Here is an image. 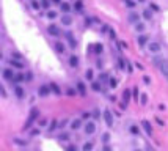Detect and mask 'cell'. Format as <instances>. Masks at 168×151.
<instances>
[{
	"mask_svg": "<svg viewBox=\"0 0 168 151\" xmlns=\"http://www.w3.org/2000/svg\"><path fill=\"white\" fill-rule=\"evenodd\" d=\"M130 132H132V134H138V128L137 126H130Z\"/></svg>",
	"mask_w": 168,
	"mask_h": 151,
	"instance_id": "c3c4849f",
	"label": "cell"
},
{
	"mask_svg": "<svg viewBox=\"0 0 168 151\" xmlns=\"http://www.w3.org/2000/svg\"><path fill=\"white\" fill-rule=\"evenodd\" d=\"M76 9H77V11H80V9H82V2H77V3H76Z\"/></svg>",
	"mask_w": 168,
	"mask_h": 151,
	"instance_id": "f5cc1de1",
	"label": "cell"
},
{
	"mask_svg": "<svg viewBox=\"0 0 168 151\" xmlns=\"http://www.w3.org/2000/svg\"><path fill=\"white\" fill-rule=\"evenodd\" d=\"M148 51L151 54H159L162 51V46H160V43H157V41H151L148 44Z\"/></svg>",
	"mask_w": 168,
	"mask_h": 151,
	"instance_id": "7a4b0ae2",
	"label": "cell"
},
{
	"mask_svg": "<svg viewBox=\"0 0 168 151\" xmlns=\"http://www.w3.org/2000/svg\"><path fill=\"white\" fill-rule=\"evenodd\" d=\"M50 2L53 3V5H61L63 2H61V0H50Z\"/></svg>",
	"mask_w": 168,
	"mask_h": 151,
	"instance_id": "11a10c76",
	"label": "cell"
},
{
	"mask_svg": "<svg viewBox=\"0 0 168 151\" xmlns=\"http://www.w3.org/2000/svg\"><path fill=\"white\" fill-rule=\"evenodd\" d=\"M116 83H118V82H116V79H115V77H110V80H108L110 88H115V87H116Z\"/></svg>",
	"mask_w": 168,
	"mask_h": 151,
	"instance_id": "d6a6232c",
	"label": "cell"
},
{
	"mask_svg": "<svg viewBox=\"0 0 168 151\" xmlns=\"http://www.w3.org/2000/svg\"><path fill=\"white\" fill-rule=\"evenodd\" d=\"M127 21H129L130 24H137V22H140V14L135 13V11H130V13L127 14Z\"/></svg>",
	"mask_w": 168,
	"mask_h": 151,
	"instance_id": "30bf717a",
	"label": "cell"
},
{
	"mask_svg": "<svg viewBox=\"0 0 168 151\" xmlns=\"http://www.w3.org/2000/svg\"><path fill=\"white\" fill-rule=\"evenodd\" d=\"M53 47H55V51H57L58 54H64V52H66V46H64L61 41H57L53 44Z\"/></svg>",
	"mask_w": 168,
	"mask_h": 151,
	"instance_id": "4fadbf2b",
	"label": "cell"
},
{
	"mask_svg": "<svg viewBox=\"0 0 168 151\" xmlns=\"http://www.w3.org/2000/svg\"><path fill=\"white\" fill-rule=\"evenodd\" d=\"M124 5H126L127 8H134V6L137 5V2H134V0H124Z\"/></svg>",
	"mask_w": 168,
	"mask_h": 151,
	"instance_id": "4dcf8cb0",
	"label": "cell"
},
{
	"mask_svg": "<svg viewBox=\"0 0 168 151\" xmlns=\"http://www.w3.org/2000/svg\"><path fill=\"white\" fill-rule=\"evenodd\" d=\"M137 43H138V46H145V44L148 43V36H146V35H142V33H140V35L137 36Z\"/></svg>",
	"mask_w": 168,
	"mask_h": 151,
	"instance_id": "d6986e66",
	"label": "cell"
},
{
	"mask_svg": "<svg viewBox=\"0 0 168 151\" xmlns=\"http://www.w3.org/2000/svg\"><path fill=\"white\" fill-rule=\"evenodd\" d=\"M135 30H137L138 33H142V32L145 30V25H143L142 22H137V24H135Z\"/></svg>",
	"mask_w": 168,
	"mask_h": 151,
	"instance_id": "f546056e",
	"label": "cell"
},
{
	"mask_svg": "<svg viewBox=\"0 0 168 151\" xmlns=\"http://www.w3.org/2000/svg\"><path fill=\"white\" fill-rule=\"evenodd\" d=\"M142 126H143V129L146 131V134H148V135H151V134H152V128H151V123H149V121L143 120V121H142Z\"/></svg>",
	"mask_w": 168,
	"mask_h": 151,
	"instance_id": "5bb4252c",
	"label": "cell"
},
{
	"mask_svg": "<svg viewBox=\"0 0 168 151\" xmlns=\"http://www.w3.org/2000/svg\"><path fill=\"white\" fill-rule=\"evenodd\" d=\"M96 68L102 69V60H97V61H96Z\"/></svg>",
	"mask_w": 168,
	"mask_h": 151,
	"instance_id": "f907efd6",
	"label": "cell"
},
{
	"mask_svg": "<svg viewBox=\"0 0 168 151\" xmlns=\"http://www.w3.org/2000/svg\"><path fill=\"white\" fill-rule=\"evenodd\" d=\"M83 129H85V132L88 135H93L96 132V124L93 121H88V123H85V126H83Z\"/></svg>",
	"mask_w": 168,
	"mask_h": 151,
	"instance_id": "52a82bcc",
	"label": "cell"
},
{
	"mask_svg": "<svg viewBox=\"0 0 168 151\" xmlns=\"http://www.w3.org/2000/svg\"><path fill=\"white\" fill-rule=\"evenodd\" d=\"M64 38H66V41L69 43V47H71V49H76L77 41L74 40V35H72L71 32H64Z\"/></svg>",
	"mask_w": 168,
	"mask_h": 151,
	"instance_id": "5b68a950",
	"label": "cell"
},
{
	"mask_svg": "<svg viewBox=\"0 0 168 151\" xmlns=\"http://www.w3.org/2000/svg\"><path fill=\"white\" fill-rule=\"evenodd\" d=\"M91 88H93V91H101V90H102L99 82H93V83H91Z\"/></svg>",
	"mask_w": 168,
	"mask_h": 151,
	"instance_id": "83f0119b",
	"label": "cell"
},
{
	"mask_svg": "<svg viewBox=\"0 0 168 151\" xmlns=\"http://www.w3.org/2000/svg\"><path fill=\"white\" fill-rule=\"evenodd\" d=\"M14 94H16L17 99H24L25 98V88H22V85L16 83L14 85Z\"/></svg>",
	"mask_w": 168,
	"mask_h": 151,
	"instance_id": "277c9868",
	"label": "cell"
},
{
	"mask_svg": "<svg viewBox=\"0 0 168 151\" xmlns=\"http://www.w3.org/2000/svg\"><path fill=\"white\" fill-rule=\"evenodd\" d=\"M60 8H61V11H63L64 14H69V11H71V5H69L68 2H63V3L60 5Z\"/></svg>",
	"mask_w": 168,
	"mask_h": 151,
	"instance_id": "ffe728a7",
	"label": "cell"
},
{
	"mask_svg": "<svg viewBox=\"0 0 168 151\" xmlns=\"http://www.w3.org/2000/svg\"><path fill=\"white\" fill-rule=\"evenodd\" d=\"M104 120H105L107 128H113V117H111L110 110H104Z\"/></svg>",
	"mask_w": 168,
	"mask_h": 151,
	"instance_id": "ba28073f",
	"label": "cell"
},
{
	"mask_svg": "<svg viewBox=\"0 0 168 151\" xmlns=\"http://www.w3.org/2000/svg\"><path fill=\"white\" fill-rule=\"evenodd\" d=\"M94 49H96V51H94L96 54H102V49H104V46L97 43V44H94Z\"/></svg>",
	"mask_w": 168,
	"mask_h": 151,
	"instance_id": "1f68e13d",
	"label": "cell"
},
{
	"mask_svg": "<svg viewBox=\"0 0 168 151\" xmlns=\"http://www.w3.org/2000/svg\"><path fill=\"white\" fill-rule=\"evenodd\" d=\"M41 5L43 8H49V0H41Z\"/></svg>",
	"mask_w": 168,
	"mask_h": 151,
	"instance_id": "7dc6e473",
	"label": "cell"
},
{
	"mask_svg": "<svg viewBox=\"0 0 168 151\" xmlns=\"http://www.w3.org/2000/svg\"><path fill=\"white\" fill-rule=\"evenodd\" d=\"M108 80H110V77H108V74H107V72H101V74H99V82L107 83Z\"/></svg>",
	"mask_w": 168,
	"mask_h": 151,
	"instance_id": "603a6c76",
	"label": "cell"
},
{
	"mask_svg": "<svg viewBox=\"0 0 168 151\" xmlns=\"http://www.w3.org/2000/svg\"><path fill=\"white\" fill-rule=\"evenodd\" d=\"M11 65V68H16V69H22L24 68V63H22V60H16V58H11L10 61H8Z\"/></svg>",
	"mask_w": 168,
	"mask_h": 151,
	"instance_id": "8fae6325",
	"label": "cell"
},
{
	"mask_svg": "<svg viewBox=\"0 0 168 151\" xmlns=\"http://www.w3.org/2000/svg\"><path fill=\"white\" fill-rule=\"evenodd\" d=\"M90 117H91L90 112H82V118H83V120H88Z\"/></svg>",
	"mask_w": 168,
	"mask_h": 151,
	"instance_id": "60d3db41",
	"label": "cell"
},
{
	"mask_svg": "<svg viewBox=\"0 0 168 151\" xmlns=\"http://www.w3.org/2000/svg\"><path fill=\"white\" fill-rule=\"evenodd\" d=\"M69 66L71 68H77L79 66V57L77 55H71L69 57Z\"/></svg>",
	"mask_w": 168,
	"mask_h": 151,
	"instance_id": "e0dca14e",
	"label": "cell"
},
{
	"mask_svg": "<svg viewBox=\"0 0 168 151\" xmlns=\"http://www.w3.org/2000/svg\"><path fill=\"white\" fill-rule=\"evenodd\" d=\"M91 24H93V19H90V17H87V19H85V27L88 28V27H91Z\"/></svg>",
	"mask_w": 168,
	"mask_h": 151,
	"instance_id": "b9f144b4",
	"label": "cell"
},
{
	"mask_svg": "<svg viewBox=\"0 0 168 151\" xmlns=\"http://www.w3.org/2000/svg\"><path fill=\"white\" fill-rule=\"evenodd\" d=\"M108 140H110V134H102V142H104V143H108Z\"/></svg>",
	"mask_w": 168,
	"mask_h": 151,
	"instance_id": "e575fe53",
	"label": "cell"
},
{
	"mask_svg": "<svg viewBox=\"0 0 168 151\" xmlns=\"http://www.w3.org/2000/svg\"><path fill=\"white\" fill-rule=\"evenodd\" d=\"M143 82H145L146 85H149V83H151V80H149V77H148V76H145V77H143Z\"/></svg>",
	"mask_w": 168,
	"mask_h": 151,
	"instance_id": "816d5d0a",
	"label": "cell"
},
{
	"mask_svg": "<svg viewBox=\"0 0 168 151\" xmlns=\"http://www.w3.org/2000/svg\"><path fill=\"white\" fill-rule=\"evenodd\" d=\"M30 6L35 9V11H39V8H41L43 5H41V2H38V0H32V2H30Z\"/></svg>",
	"mask_w": 168,
	"mask_h": 151,
	"instance_id": "7402d4cb",
	"label": "cell"
},
{
	"mask_svg": "<svg viewBox=\"0 0 168 151\" xmlns=\"http://www.w3.org/2000/svg\"><path fill=\"white\" fill-rule=\"evenodd\" d=\"M123 99H124V102H126V104L130 101V90H129V88H126V90H124V93H123Z\"/></svg>",
	"mask_w": 168,
	"mask_h": 151,
	"instance_id": "484cf974",
	"label": "cell"
},
{
	"mask_svg": "<svg viewBox=\"0 0 168 151\" xmlns=\"http://www.w3.org/2000/svg\"><path fill=\"white\" fill-rule=\"evenodd\" d=\"M93 146H94V143H93V142H87V143L83 145L82 151H91V149H93Z\"/></svg>",
	"mask_w": 168,
	"mask_h": 151,
	"instance_id": "4316f807",
	"label": "cell"
},
{
	"mask_svg": "<svg viewBox=\"0 0 168 151\" xmlns=\"http://www.w3.org/2000/svg\"><path fill=\"white\" fill-rule=\"evenodd\" d=\"M77 91L82 94V96H85V94H87V87H85V83H83V82H77Z\"/></svg>",
	"mask_w": 168,
	"mask_h": 151,
	"instance_id": "ac0fdd59",
	"label": "cell"
},
{
	"mask_svg": "<svg viewBox=\"0 0 168 151\" xmlns=\"http://www.w3.org/2000/svg\"><path fill=\"white\" fill-rule=\"evenodd\" d=\"M58 140H60V142H66V140H69V134L63 132V134H60V135H58Z\"/></svg>",
	"mask_w": 168,
	"mask_h": 151,
	"instance_id": "f1b7e54d",
	"label": "cell"
},
{
	"mask_svg": "<svg viewBox=\"0 0 168 151\" xmlns=\"http://www.w3.org/2000/svg\"><path fill=\"white\" fill-rule=\"evenodd\" d=\"M55 16H57V13H55V11H49V13H47V17H49V19H55Z\"/></svg>",
	"mask_w": 168,
	"mask_h": 151,
	"instance_id": "f6af8a7d",
	"label": "cell"
},
{
	"mask_svg": "<svg viewBox=\"0 0 168 151\" xmlns=\"http://www.w3.org/2000/svg\"><path fill=\"white\" fill-rule=\"evenodd\" d=\"M145 2V0H138V3H143Z\"/></svg>",
	"mask_w": 168,
	"mask_h": 151,
	"instance_id": "94428289",
	"label": "cell"
},
{
	"mask_svg": "<svg viewBox=\"0 0 168 151\" xmlns=\"http://www.w3.org/2000/svg\"><path fill=\"white\" fill-rule=\"evenodd\" d=\"M159 69H160V71H162V74L165 76V79L168 80V63H166L165 60H163V61H162L160 65H159Z\"/></svg>",
	"mask_w": 168,
	"mask_h": 151,
	"instance_id": "7c38bea8",
	"label": "cell"
},
{
	"mask_svg": "<svg viewBox=\"0 0 168 151\" xmlns=\"http://www.w3.org/2000/svg\"><path fill=\"white\" fill-rule=\"evenodd\" d=\"M132 94H134V99L138 102V90H137V87H134V88H132Z\"/></svg>",
	"mask_w": 168,
	"mask_h": 151,
	"instance_id": "d590c367",
	"label": "cell"
},
{
	"mask_svg": "<svg viewBox=\"0 0 168 151\" xmlns=\"http://www.w3.org/2000/svg\"><path fill=\"white\" fill-rule=\"evenodd\" d=\"M85 77H87L88 80H93V69H87V72H85Z\"/></svg>",
	"mask_w": 168,
	"mask_h": 151,
	"instance_id": "836d02e7",
	"label": "cell"
},
{
	"mask_svg": "<svg viewBox=\"0 0 168 151\" xmlns=\"http://www.w3.org/2000/svg\"><path fill=\"white\" fill-rule=\"evenodd\" d=\"M25 80L27 82H32L33 80V74L32 72H25Z\"/></svg>",
	"mask_w": 168,
	"mask_h": 151,
	"instance_id": "f35d334b",
	"label": "cell"
},
{
	"mask_svg": "<svg viewBox=\"0 0 168 151\" xmlns=\"http://www.w3.org/2000/svg\"><path fill=\"white\" fill-rule=\"evenodd\" d=\"M47 32H49V35H50V36H55V38L61 35L60 27H58V25H55V24H50V25L47 27Z\"/></svg>",
	"mask_w": 168,
	"mask_h": 151,
	"instance_id": "3957f363",
	"label": "cell"
},
{
	"mask_svg": "<svg viewBox=\"0 0 168 151\" xmlns=\"http://www.w3.org/2000/svg\"><path fill=\"white\" fill-rule=\"evenodd\" d=\"M142 16L146 19V21H151V19H152V13H151V9H145V11H142Z\"/></svg>",
	"mask_w": 168,
	"mask_h": 151,
	"instance_id": "d4e9b609",
	"label": "cell"
},
{
	"mask_svg": "<svg viewBox=\"0 0 168 151\" xmlns=\"http://www.w3.org/2000/svg\"><path fill=\"white\" fill-rule=\"evenodd\" d=\"M36 134H39V129H33L32 131V135H36Z\"/></svg>",
	"mask_w": 168,
	"mask_h": 151,
	"instance_id": "6f0895ef",
	"label": "cell"
},
{
	"mask_svg": "<svg viewBox=\"0 0 168 151\" xmlns=\"http://www.w3.org/2000/svg\"><path fill=\"white\" fill-rule=\"evenodd\" d=\"M68 124V120H63L61 123H60V128H63V126H66Z\"/></svg>",
	"mask_w": 168,
	"mask_h": 151,
	"instance_id": "9f6ffc18",
	"label": "cell"
},
{
	"mask_svg": "<svg viewBox=\"0 0 168 151\" xmlns=\"http://www.w3.org/2000/svg\"><path fill=\"white\" fill-rule=\"evenodd\" d=\"M39 117V110L38 109H32L30 110V117H29V120H27V123H25V126H24V131H27V129H30L32 128V124L35 123V120Z\"/></svg>",
	"mask_w": 168,
	"mask_h": 151,
	"instance_id": "6da1fadb",
	"label": "cell"
},
{
	"mask_svg": "<svg viewBox=\"0 0 168 151\" xmlns=\"http://www.w3.org/2000/svg\"><path fill=\"white\" fill-rule=\"evenodd\" d=\"M61 24L66 25V27H69V25L72 24V17H71L69 14H63V16H61Z\"/></svg>",
	"mask_w": 168,
	"mask_h": 151,
	"instance_id": "9a60e30c",
	"label": "cell"
},
{
	"mask_svg": "<svg viewBox=\"0 0 168 151\" xmlns=\"http://www.w3.org/2000/svg\"><path fill=\"white\" fill-rule=\"evenodd\" d=\"M66 151H77V148H76V145H71L66 148Z\"/></svg>",
	"mask_w": 168,
	"mask_h": 151,
	"instance_id": "681fc988",
	"label": "cell"
},
{
	"mask_svg": "<svg viewBox=\"0 0 168 151\" xmlns=\"http://www.w3.org/2000/svg\"><path fill=\"white\" fill-rule=\"evenodd\" d=\"M49 87H50L52 93H55V94H61V90H60V87H58V85L55 83V82H50V85H49Z\"/></svg>",
	"mask_w": 168,
	"mask_h": 151,
	"instance_id": "44dd1931",
	"label": "cell"
},
{
	"mask_svg": "<svg viewBox=\"0 0 168 151\" xmlns=\"http://www.w3.org/2000/svg\"><path fill=\"white\" fill-rule=\"evenodd\" d=\"M140 99H142V101H140L142 104H146V102H148V96H146V94H142V96H140Z\"/></svg>",
	"mask_w": 168,
	"mask_h": 151,
	"instance_id": "7bdbcfd3",
	"label": "cell"
},
{
	"mask_svg": "<svg viewBox=\"0 0 168 151\" xmlns=\"http://www.w3.org/2000/svg\"><path fill=\"white\" fill-rule=\"evenodd\" d=\"M0 91H2V96L6 98V91H5V87H0Z\"/></svg>",
	"mask_w": 168,
	"mask_h": 151,
	"instance_id": "db71d44e",
	"label": "cell"
},
{
	"mask_svg": "<svg viewBox=\"0 0 168 151\" xmlns=\"http://www.w3.org/2000/svg\"><path fill=\"white\" fill-rule=\"evenodd\" d=\"M25 80V74H22V72H19V74H16V77H14V83H21V82H24Z\"/></svg>",
	"mask_w": 168,
	"mask_h": 151,
	"instance_id": "cb8c5ba5",
	"label": "cell"
},
{
	"mask_svg": "<svg viewBox=\"0 0 168 151\" xmlns=\"http://www.w3.org/2000/svg\"><path fill=\"white\" fill-rule=\"evenodd\" d=\"M93 117H94V118H99V112L94 110V112H93Z\"/></svg>",
	"mask_w": 168,
	"mask_h": 151,
	"instance_id": "680465c9",
	"label": "cell"
},
{
	"mask_svg": "<svg viewBox=\"0 0 168 151\" xmlns=\"http://www.w3.org/2000/svg\"><path fill=\"white\" fill-rule=\"evenodd\" d=\"M108 33H110V38H111V40H115V38H116V33H115V30H113V28H110V30H108Z\"/></svg>",
	"mask_w": 168,
	"mask_h": 151,
	"instance_id": "ee69618b",
	"label": "cell"
},
{
	"mask_svg": "<svg viewBox=\"0 0 168 151\" xmlns=\"http://www.w3.org/2000/svg\"><path fill=\"white\" fill-rule=\"evenodd\" d=\"M102 151H111V148H110V146L105 143V146H104V149H102Z\"/></svg>",
	"mask_w": 168,
	"mask_h": 151,
	"instance_id": "91938a15",
	"label": "cell"
},
{
	"mask_svg": "<svg viewBox=\"0 0 168 151\" xmlns=\"http://www.w3.org/2000/svg\"><path fill=\"white\" fill-rule=\"evenodd\" d=\"M162 61H163V58H160V57H156V58L152 60V63H154L156 66H159V65H160Z\"/></svg>",
	"mask_w": 168,
	"mask_h": 151,
	"instance_id": "8d00e7d4",
	"label": "cell"
},
{
	"mask_svg": "<svg viewBox=\"0 0 168 151\" xmlns=\"http://www.w3.org/2000/svg\"><path fill=\"white\" fill-rule=\"evenodd\" d=\"M118 63H119V68L121 69H126V61L123 58H118Z\"/></svg>",
	"mask_w": 168,
	"mask_h": 151,
	"instance_id": "74e56055",
	"label": "cell"
},
{
	"mask_svg": "<svg viewBox=\"0 0 168 151\" xmlns=\"http://www.w3.org/2000/svg\"><path fill=\"white\" fill-rule=\"evenodd\" d=\"M134 151H142V149H134Z\"/></svg>",
	"mask_w": 168,
	"mask_h": 151,
	"instance_id": "6125c7cd",
	"label": "cell"
},
{
	"mask_svg": "<svg viewBox=\"0 0 168 151\" xmlns=\"http://www.w3.org/2000/svg\"><path fill=\"white\" fill-rule=\"evenodd\" d=\"M55 128H57V120H52V123H50V126H49V131H53Z\"/></svg>",
	"mask_w": 168,
	"mask_h": 151,
	"instance_id": "ab89813d",
	"label": "cell"
},
{
	"mask_svg": "<svg viewBox=\"0 0 168 151\" xmlns=\"http://www.w3.org/2000/svg\"><path fill=\"white\" fill-rule=\"evenodd\" d=\"M52 90H50V87H47V85H41V87L38 88V96H41V98H46L47 94L50 93Z\"/></svg>",
	"mask_w": 168,
	"mask_h": 151,
	"instance_id": "9c48e42d",
	"label": "cell"
},
{
	"mask_svg": "<svg viewBox=\"0 0 168 151\" xmlns=\"http://www.w3.org/2000/svg\"><path fill=\"white\" fill-rule=\"evenodd\" d=\"M2 74H3V79L5 80H14V77H16V74H14V71L13 69H10V68H5L3 71H2Z\"/></svg>",
	"mask_w": 168,
	"mask_h": 151,
	"instance_id": "8992f818",
	"label": "cell"
},
{
	"mask_svg": "<svg viewBox=\"0 0 168 151\" xmlns=\"http://www.w3.org/2000/svg\"><path fill=\"white\" fill-rule=\"evenodd\" d=\"M13 58H16V60H22V55H21V54H16V52H13Z\"/></svg>",
	"mask_w": 168,
	"mask_h": 151,
	"instance_id": "bcb514c9",
	"label": "cell"
},
{
	"mask_svg": "<svg viewBox=\"0 0 168 151\" xmlns=\"http://www.w3.org/2000/svg\"><path fill=\"white\" fill-rule=\"evenodd\" d=\"M80 128H82V120H80V118L71 121V129H72V131H77V129H80Z\"/></svg>",
	"mask_w": 168,
	"mask_h": 151,
	"instance_id": "2e32d148",
	"label": "cell"
}]
</instances>
